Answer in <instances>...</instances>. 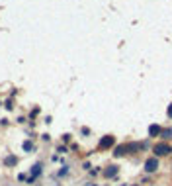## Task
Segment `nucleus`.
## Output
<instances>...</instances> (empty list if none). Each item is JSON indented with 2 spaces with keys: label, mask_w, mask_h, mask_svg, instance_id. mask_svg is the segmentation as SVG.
Here are the masks:
<instances>
[{
  "label": "nucleus",
  "mask_w": 172,
  "mask_h": 186,
  "mask_svg": "<svg viewBox=\"0 0 172 186\" xmlns=\"http://www.w3.org/2000/svg\"><path fill=\"white\" fill-rule=\"evenodd\" d=\"M133 186H139V184H133Z\"/></svg>",
  "instance_id": "12"
},
{
  "label": "nucleus",
  "mask_w": 172,
  "mask_h": 186,
  "mask_svg": "<svg viewBox=\"0 0 172 186\" xmlns=\"http://www.w3.org/2000/svg\"><path fill=\"white\" fill-rule=\"evenodd\" d=\"M112 145H113V137H112V135H106V137L100 141V147H112Z\"/></svg>",
  "instance_id": "4"
},
{
  "label": "nucleus",
  "mask_w": 172,
  "mask_h": 186,
  "mask_svg": "<svg viewBox=\"0 0 172 186\" xmlns=\"http://www.w3.org/2000/svg\"><path fill=\"white\" fill-rule=\"evenodd\" d=\"M149 133H151V135L161 133V127H158V126H151V127H149Z\"/></svg>",
  "instance_id": "7"
},
{
  "label": "nucleus",
  "mask_w": 172,
  "mask_h": 186,
  "mask_svg": "<svg viewBox=\"0 0 172 186\" xmlns=\"http://www.w3.org/2000/svg\"><path fill=\"white\" fill-rule=\"evenodd\" d=\"M104 175H106V176H108V178H110V176H116V175H117V167H110V168H108V171H106V172H104Z\"/></svg>",
  "instance_id": "6"
},
{
  "label": "nucleus",
  "mask_w": 172,
  "mask_h": 186,
  "mask_svg": "<svg viewBox=\"0 0 172 186\" xmlns=\"http://www.w3.org/2000/svg\"><path fill=\"white\" fill-rule=\"evenodd\" d=\"M168 116L172 118V104H170V108H168Z\"/></svg>",
  "instance_id": "11"
},
{
  "label": "nucleus",
  "mask_w": 172,
  "mask_h": 186,
  "mask_svg": "<svg viewBox=\"0 0 172 186\" xmlns=\"http://www.w3.org/2000/svg\"><path fill=\"white\" fill-rule=\"evenodd\" d=\"M24 151H31V149H33V143H31V141H24Z\"/></svg>",
  "instance_id": "8"
},
{
  "label": "nucleus",
  "mask_w": 172,
  "mask_h": 186,
  "mask_svg": "<svg viewBox=\"0 0 172 186\" xmlns=\"http://www.w3.org/2000/svg\"><path fill=\"white\" fill-rule=\"evenodd\" d=\"M162 135H164V137H170V135H172V129H166V131H164V133H162Z\"/></svg>",
  "instance_id": "10"
},
{
  "label": "nucleus",
  "mask_w": 172,
  "mask_h": 186,
  "mask_svg": "<svg viewBox=\"0 0 172 186\" xmlns=\"http://www.w3.org/2000/svg\"><path fill=\"white\" fill-rule=\"evenodd\" d=\"M154 153L158 155H168L170 153V145H166V143H158V145H154Z\"/></svg>",
  "instance_id": "2"
},
{
  "label": "nucleus",
  "mask_w": 172,
  "mask_h": 186,
  "mask_svg": "<svg viewBox=\"0 0 172 186\" xmlns=\"http://www.w3.org/2000/svg\"><path fill=\"white\" fill-rule=\"evenodd\" d=\"M67 172H68V168H67V167H65V168H63V171H61V172H59V176H65V175H67Z\"/></svg>",
  "instance_id": "9"
},
{
  "label": "nucleus",
  "mask_w": 172,
  "mask_h": 186,
  "mask_svg": "<svg viewBox=\"0 0 172 186\" xmlns=\"http://www.w3.org/2000/svg\"><path fill=\"white\" fill-rule=\"evenodd\" d=\"M157 168H158V159H149L145 163V171L147 172H154Z\"/></svg>",
  "instance_id": "3"
},
{
  "label": "nucleus",
  "mask_w": 172,
  "mask_h": 186,
  "mask_svg": "<svg viewBox=\"0 0 172 186\" xmlns=\"http://www.w3.org/2000/svg\"><path fill=\"white\" fill-rule=\"evenodd\" d=\"M16 163H18V157H6V159H4V165H6V167H14Z\"/></svg>",
  "instance_id": "5"
},
{
  "label": "nucleus",
  "mask_w": 172,
  "mask_h": 186,
  "mask_svg": "<svg viewBox=\"0 0 172 186\" xmlns=\"http://www.w3.org/2000/svg\"><path fill=\"white\" fill-rule=\"evenodd\" d=\"M39 175H41V163H35L33 167H31V176L27 178V182H33V180L37 178Z\"/></svg>",
  "instance_id": "1"
}]
</instances>
